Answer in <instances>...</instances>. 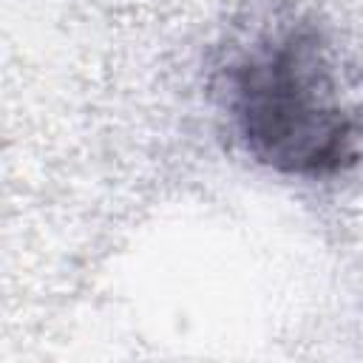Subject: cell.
<instances>
[{"label":"cell","instance_id":"obj_1","mask_svg":"<svg viewBox=\"0 0 363 363\" xmlns=\"http://www.w3.org/2000/svg\"><path fill=\"white\" fill-rule=\"evenodd\" d=\"M221 94L244 150L275 173L318 179L357 159V122L332 45L309 17L258 31L227 62Z\"/></svg>","mask_w":363,"mask_h":363}]
</instances>
